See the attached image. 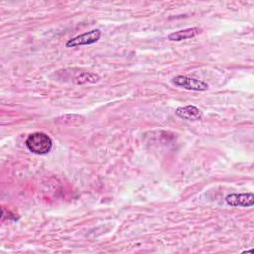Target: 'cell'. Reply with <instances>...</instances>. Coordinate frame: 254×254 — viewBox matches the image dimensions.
<instances>
[{
    "label": "cell",
    "mask_w": 254,
    "mask_h": 254,
    "mask_svg": "<svg viewBox=\"0 0 254 254\" xmlns=\"http://www.w3.org/2000/svg\"><path fill=\"white\" fill-rule=\"evenodd\" d=\"M27 149L36 155H46L53 147V141L43 132H35L28 136L25 141Z\"/></svg>",
    "instance_id": "6da1fadb"
},
{
    "label": "cell",
    "mask_w": 254,
    "mask_h": 254,
    "mask_svg": "<svg viewBox=\"0 0 254 254\" xmlns=\"http://www.w3.org/2000/svg\"><path fill=\"white\" fill-rule=\"evenodd\" d=\"M173 83L177 86L192 91H205L208 89V84L206 82L185 75L175 76L173 78Z\"/></svg>",
    "instance_id": "7a4b0ae2"
},
{
    "label": "cell",
    "mask_w": 254,
    "mask_h": 254,
    "mask_svg": "<svg viewBox=\"0 0 254 254\" xmlns=\"http://www.w3.org/2000/svg\"><path fill=\"white\" fill-rule=\"evenodd\" d=\"M102 32L99 29H93L89 32L80 34L74 38H71L68 40L65 44L66 47L68 48H73L77 46H85V45H91L96 43L100 37H101Z\"/></svg>",
    "instance_id": "3957f363"
},
{
    "label": "cell",
    "mask_w": 254,
    "mask_h": 254,
    "mask_svg": "<svg viewBox=\"0 0 254 254\" xmlns=\"http://www.w3.org/2000/svg\"><path fill=\"white\" fill-rule=\"evenodd\" d=\"M225 202L230 206L250 207L254 203V194L247 193H231L225 197Z\"/></svg>",
    "instance_id": "277c9868"
},
{
    "label": "cell",
    "mask_w": 254,
    "mask_h": 254,
    "mask_svg": "<svg viewBox=\"0 0 254 254\" xmlns=\"http://www.w3.org/2000/svg\"><path fill=\"white\" fill-rule=\"evenodd\" d=\"M175 113L183 119L191 120V121L198 120L202 117V111L194 105H186V106L178 107Z\"/></svg>",
    "instance_id": "5b68a950"
},
{
    "label": "cell",
    "mask_w": 254,
    "mask_h": 254,
    "mask_svg": "<svg viewBox=\"0 0 254 254\" xmlns=\"http://www.w3.org/2000/svg\"><path fill=\"white\" fill-rule=\"evenodd\" d=\"M201 33V29L197 27H191V28H187L183 30H179L176 32H173L168 35V40L169 41H175V42H180L183 40L187 39H191L198 34Z\"/></svg>",
    "instance_id": "8992f818"
},
{
    "label": "cell",
    "mask_w": 254,
    "mask_h": 254,
    "mask_svg": "<svg viewBox=\"0 0 254 254\" xmlns=\"http://www.w3.org/2000/svg\"><path fill=\"white\" fill-rule=\"evenodd\" d=\"M98 80H99V76L97 74L90 73V72H82L78 77H76L75 83L77 84H83L86 82L94 83V82H97Z\"/></svg>",
    "instance_id": "52a82bcc"
}]
</instances>
